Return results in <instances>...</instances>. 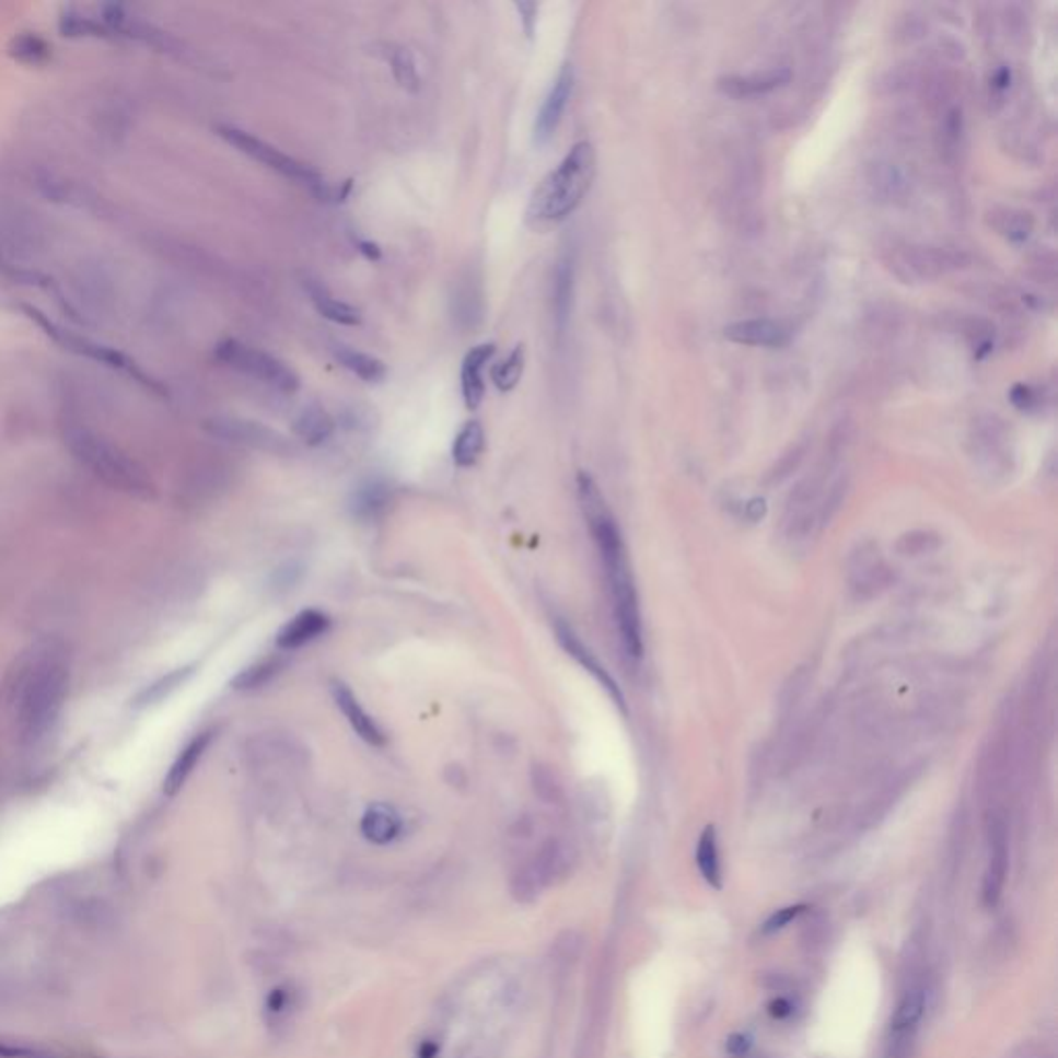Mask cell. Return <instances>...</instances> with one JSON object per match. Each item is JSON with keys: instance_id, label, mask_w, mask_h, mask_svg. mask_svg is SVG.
<instances>
[{"instance_id": "cb8c5ba5", "label": "cell", "mask_w": 1058, "mask_h": 1058, "mask_svg": "<svg viewBox=\"0 0 1058 1058\" xmlns=\"http://www.w3.org/2000/svg\"><path fill=\"white\" fill-rule=\"evenodd\" d=\"M335 360L353 372L364 383H381L387 376V364L371 353L358 352L348 346H335Z\"/></svg>"}, {"instance_id": "ba28073f", "label": "cell", "mask_w": 1058, "mask_h": 1058, "mask_svg": "<svg viewBox=\"0 0 1058 1058\" xmlns=\"http://www.w3.org/2000/svg\"><path fill=\"white\" fill-rule=\"evenodd\" d=\"M207 428L211 434L220 437L223 441L246 445L251 449H260L269 453H288L292 445L276 432L274 428L263 427L259 422L251 420H239V418H216L207 422Z\"/></svg>"}, {"instance_id": "f35d334b", "label": "cell", "mask_w": 1058, "mask_h": 1058, "mask_svg": "<svg viewBox=\"0 0 1058 1058\" xmlns=\"http://www.w3.org/2000/svg\"><path fill=\"white\" fill-rule=\"evenodd\" d=\"M748 1048H751V1038L744 1036V1034H732L728 1038V1044H725V1050L734 1057H744L748 1053Z\"/></svg>"}, {"instance_id": "74e56055", "label": "cell", "mask_w": 1058, "mask_h": 1058, "mask_svg": "<svg viewBox=\"0 0 1058 1058\" xmlns=\"http://www.w3.org/2000/svg\"><path fill=\"white\" fill-rule=\"evenodd\" d=\"M1011 402L1018 409H1030L1036 404V395H1034L1032 387H1027V385H1015L1011 390Z\"/></svg>"}, {"instance_id": "ac0fdd59", "label": "cell", "mask_w": 1058, "mask_h": 1058, "mask_svg": "<svg viewBox=\"0 0 1058 1058\" xmlns=\"http://www.w3.org/2000/svg\"><path fill=\"white\" fill-rule=\"evenodd\" d=\"M724 335L725 339L741 346H767V348L781 346L788 339L786 329L771 318H746V321L732 323L725 327Z\"/></svg>"}, {"instance_id": "603a6c76", "label": "cell", "mask_w": 1058, "mask_h": 1058, "mask_svg": "<svg viewBox=\"0 0 1058 1058\" xmlns=\"http://www.w3.org/2000/svg\"><path fill=\"white\" fill-rule=\"evenodd\" d=\"M391 502V486L381 478L360 484L352 495V513L360 520L379 518Z\"/></svg>"}, {"instance_id": "1f68e13d", "label": "cell", "mask_w": 1058, "mask_h": 1058, "mask_svg": "<svg viewBox=\"0 0 1058 1058\" xmlns=\"http://www.w3.org/2000/svg\"><path fill=\"white\" fill-rule=\"evenodd\" d=\"M193 670L181 668L174 670L172 674H167L164 678H160L158 683L149 685L148 688H143L135 699H132V707L141 709V707L155 706L160 704L162 699H166L167 695L174 690V688L181 687L186 681V676L190 674Z\"/></svg>"}, {"instance_id": "9c48e42d", "label": "cell", "mask_w": 1058, "mask_h": 1058, "mask_svg": "<svg viewBox=\"0 0 1058 1058\" xmlns=\"http://www.w3.org/2000/svg\"><path fill=\"white\" fill-rule=\"evenodd\" d=\"M571 864V850L567 844L550 839L546 841L518 876V887L523 893H538L539 887L553 883L558 874L565 873Z\"/></svg>"}, {"instance_id": "d590c367", "label": "cell", "mask_w": 1058, "mask_h": 1058, "mask_svg": "<svg viewBox=\"0 0 1058 1058\" xmlns=\"http://www.w3.org/2000/svg\"><path fill=\"white\" fill-rule=\"evenodd\" d=\"M804 911V906H790V908H781V910L776 911L769 916V920L765 922L763 927V932H778V930L786 929L792 920H797L800 914Z\"/></svg>"}, {"instance_id": "5b68a950", "label": "cell", "mask_w": 1058, "mask_h": 1058, "mask_svg": "<svg viewBox=\"0 0 1058 1058\" xmlns=\"http://www.w3.org/2000/svg\"><path fill=\"white\" fill-rule=\"evenodd\" d=\"M218 135L228 146H232L236 151L248 155L251 160L278 172L288 181H294L298 185L306 186L318 201H339L341 204V201L348 199V195L352 190V181H346L344 186H332L321 176V172H316L315 167L283 153L281 149L265 143L263 139L246 132V130L222 125V127H218Z\"/></svg>"}, {"instance_id": "3957f363", "label": "cell", "mask_w": 1058, "mask_h": 1058, "mask_svg": "<svg viewBox=\"0 0 1058 1058\" xmlns=\"http://www.w3.org/2000/svg\"><path fill=\"white\" fill-rule=\"evenodd\" d=\"M594 146L581 141L573 146L565 160L534 190L527 209V220L536 223L538 228L567 220L585 199L594 183Z\"/></svg>"}, {"instance_id": "484cf974", "label": "cell", "mask_w": 1058, "mask_h": 1058, "mask_svg": "<svg viewBox=\"0 0 1058 1058\" xmlns=\"http://www.w3.org/2000/svg\"><path fill=\"white\" fill-rule=\"evenodd\" d=\"M925 1007H927V992H925V988L914 986V988H910L902 997V1001L895 1007L892 1027L890 1030H895V1032H916L918 1030V1023H920L922 1015H925Z\"/></svg>"}, {"instance_id": "4316f807", "label": "cell", "mask_w": 1058, "mask_h": 1058, "mask_svg": "<svg viewBox=\"0 0 1058 1058\" xmlns=\"http://www.w3.org/2000/svg\"><path fill=\"white\" fill-rule=\"evenodd\" d=\"M697 867H699V873L704 874V879L709 885L722 887V862H720V850H718V834H716L713 825L706 827V832L699 837Z\"/></svg>"}, {"instance_id": "60d3db41", "label": "cell", "mask_w": 1058, "mask_h": 1058, "mask_svg": "<svg viewBox=\"0 0 1058 1058\" xmlns=\"http://www.w3.org/2000/svg\"><path fill=\"white\" fill-rule=\"evenodd\" d=\"M769 1013L776 1018V1020H783L788 1015H792V1003L788 999H776L769 1004Z\"/></svg>"}, {"instance_id": "8fae6325", "label": "cell", "mask_w": 1058, "mask_h": 1058, "mask_svg": "<svg viewBox=\"0 0 1058 1058\" xmlns=\"http://www.w3.org/2000/svg\"><path fill=\"white\" fill-rule=\"evenodd\" d=\"M573 83H575L573 67L571 65H565L560 69V73L557 74V79H555L550 92H548L544 104H542V108H539L538 116H536L534 139H536L538 146H546L555 137L558 125L562 120V114L567 111V104L571 100Z\"/></svg>"}, {"instance_id": "ab89813d", "label": "cell", "mask_w": 1058, "mask_h": 1058, "mask_svg": "<svg viewBox=\"0 0 1058 1058\" xmlns=\"http://www.w3.org/2000/svg\"><path fill=\"white\" fill-rule=\"evenodd\" d=\"M356 246H358V251L369 260H381V257H383V251H381V246L376 242L358 239Z\"/></svg>"}, {"instance_id": "b9f144b4", "label": "cell", "mask_w": 1058, "mask_h": 1058, "mask_svg": "<svg viewBox=\"0 0 1058 1058\" xmlns=\"http://www.w3.org/2000/svg\"><path fill=\"white\" fill-rule=\"evenodd\" d=\"M992 83H995V88L999 92H1004L1009 88V83H1011V71L1009 69H999L997 74L992 77Z\"/></svg>"}, {"instance_id": "44dd1931", "label": "cell", "mask_w": 1058, "mask_h": 1058, "mask_svg": "<svg viewBox=\"0 0 1058 1058\" xmlns=\"http://www.w3.org/2000/svg\"><path fill=\"white\" fill-rule=\"evenodd\" d=\"M402 827H404V821L399 817V813L385 802H376L369 806L360 821L362 836L379 846L393 841L402 834Z\"/></svg>"}, {"instance_id": "83f0119b", "label": "cell", "mask_w": 1058, "mask_h": 1058, "mask_svg": "<svg viewBox=\"0 0 1058 1058\" xmlns=\"http://www.w3.org/2000/svg\"><path fill=\"white\" fill-rule=\"evenodd\" d=\"M523 369H525V348L520 344L511 350V353L504 360L492 367L490 379H492L497 390L509 393L520 385Z\"/></svg>"}, {"instance_id": "8992f818", "label": "cell", "mask_w": 1058, "mask_h": 1058, "mask_svg": "<svg viewBox=\"0 0 1058 1058\" xmlns=\"http://www.w3.org/2000/svg\"><path fill=\"white\" fill-rule=\"evenodd\" d=\"M216 358L228 369L242 372L255 381L278 390L279 393H297L300 390V376L290 364H286L274 353L246 346L239 339L220 341L216 348Z\"/></svg>"}, {"instance_id": "f546056e", "label": "cell", "mask_w": 1058, "mask_h": 1058, "mask_svg": "<svg viewBox=\"0 0 1058 1058\" xmlns=\"http://www.w3.org/2000/svg\"><path fill=\"white\" fill-rule=\"evenodd\" d=\"M9 55L13 56L18 62L21 65H27V67H42L50 60L53 56V50L50 46L46 44V39H42L39 36H34V34H21V36L15 37L9 46Z\"/></svg>"}, {"instance_id": "8d00e7d4", "label": "cell", "mask_w": 1058, "mask_h": 1058, "mask_svg": "<svg viewBox=\"0 0 1058 1058\" xmlns=\"http://www.w3.org/2000/svg\"><path fill=\"white\" fill-rule=\"evenodd\" d=\"M515 9L520 13L521 25L525 30V36H534V30H536V21H538V4L536 2H515Z\"/></svg>"}, {"instance_id": "7c38bea8", "label": "cell", "mask_w": 1058, "mask_h": 1058, "mask_svg": "<svg viewBox=\"0 0 1058 1058\" xmlns=\"http://www.w3.org/2000/svg\"><path fill=\"white\" fill-rule=\"evenodd\" d=\"M1009 867V846L1003 818H992L988 827V867H986L983 897L988 908L997 906L1004 887V876Z\"/></svg>"}, {"instance_id": "5bb4252c", "label": "cell", "mask_w": 1058, "mask_h": 1058, "mask_svg": "<svg viewBox=\"0 0 1058 1058\" xmlns=\"http://www.w3.org/2000/svg\"><path fill=\"white\" fill-rule=\"evenodd\" d=\"M332 629V618L329 614L316 608H306L298 613L294 618H290L276 637V646L279 650L294 651L315 643L316 639L325 637Z\"/></svg>"}, {"instance_id": "6da1fadb", "label": "cell", "mask_w": 1058, "mask_h": 1058, "mask_svg": "<svg viewBox=\"0 0 1058 1058\" xmlns=\"http://www.w3.org/2000/svg\"><path fill=\"white\" fill-rule=\"evenodd\" d=\"M577 495L588 525L592 530L604 573L608 579L614 618H616L623 650L632 660H639L643 653V623H641V606H639V595H637V585H635L625 539L606 507L597 484L590 474L579 472Z\"/></svg>"}, {"instance_id": "7402d4cb", "label": "cell", "mask_w": 1058, "mask_h": 1058, "mask_svg": "<svg viewBox=\"0 0 1058 1058\" xmlns=\"http://www.w3.org/2000/svg\"><path fill=\"white\" fill-rule=\"evenodd\" d=\"M292 430L304 445L318 446L332 439L335 420L321 404H311L298 414Z\"/></svg>"}, {"instance_id": "d6a6232c", "label": "cell", "mask_w": 1058, "mask_h": 1058, "mask_svg": "<svg viewBox=\"0 0 1058 1058\" xmlns=\"http://www.w3.org/2000/svg\"><path fill=\"white\" fill-rule=\"evenodd\" d=\"M871 185L883 197H899L908 188V178L904 170L895 164H876L874 174L871 176Z\"/></svg>"}, {"instance_id": "4fadbf2b", "label": "cell", "mask_w": 1058, "mask_h": 1058, "mask_svg": "<svg viewBox=\"0 0 1058 1058\" xmlns=\"http://www.w3.org/2000/svg\"><path fill=\"white\" fill-rule=\"evenodd\" d=\"M332 697H334L335 706L344 713V718L348 720V724L360 741H364L371 746H383L387 743V734L383 732V728L362 707L358 697L353 695L352 688L348 687L346 683L334 681L332 683Z\"/></svg>"}, {"instance_id": "9a60e30c", "label": "cell", "mask_w": 1058, "mask_h": 1058, "mask_svg": "<svg viewBox=\"0 0 1058 1058\" xmlns=\"http://www.w3.org/2000/svg\"><path fill=\"white\" fill-rule=\"evenodd\" d=\"M497 352L495 344H480L465 353L462 362V395H464L465 408L469 411L483 406L486 383H484V371L492 356Z\"/></svg>"}, {"instance_id": "30bf717a", "label": "cell", "mask_w": 1058, "mask_h": 1058, "mask_svg": "<svg viewBox=\"0 0 1058 1058\" xmlns=\"http://www.w3.org/2000/svg\"><path fill=\"white\" fill-rule=\"evenodd\" d=\"M555 635H557V641L560 643V648L567 651L588 674H592L595 683L604 688L613 697L614 704L625 711V695H623V690L616 685V681L611 676V672L606 670V666L595 658L594 651L590 650L581 641V637L573 631V627L567 625L562 618H558L557 623H555Z\"/></svg>"}, {"instance_id": "277c9868", "label": "cell", "mask_w": 1058, "mask_h": 1058, "mask_svg": "<svg viewBox=\"0 0 1058 1058\" xmlns=\"http://www.w3.org/2000/svg\"><path fill=\"white\" fill-rule=\"evenodd\" d=\"M67 445L77 462L85 465L95 478L108 484L114 490L139 499H148L153 495V484L148 472L135 460H130L125 451L112 445L108 439L88 428H71L67 432Z\"/></svg>"}, {"instance_id": "e575fe53", "label": "cell", "mask_w": 1058, "mask_h": 1058, "mask_svg": "<svg viewBox=\"0 0 1058 1058\" xmlns=\"http://www.w3.org/2000/svg\"><path fill=\"white\" fill-rule=\"evenodd\" d=\"M916 1044V1032H895L890 1030L887 1038V1058H910Z\"/></svg>"}, {"instance_id": "2e32d148", "label": "cell", "mask_w": 1058, "mask_h": 1058, "mask_svg": "<svg viewBox=\"0 0 1058 1058\" xmlns=\"http://www.w3.org/2000/svg\"><path fill=\"white\" fill-rule=\"evenodd\" d=\"M213 736H216L213 730H205L186 743L185 748L178 753V757L172 763V767L167 769L166 780H164V794L166 797H176L185 788L186 781L193 776V771L197 769L199 761L204 759L205 751L209 748Z\"/></svg>"}, {"instance_id": "836d02e7", "label": "cell", "mask_w": 1058, "mask_h": 1058, "mask_svg": "<svg viewBox=\"0 0 1058 1058\" xmlns=\"http://www.w3.org/2000/svg\"><path fill=\"white\" fill-rule=\"evenodd\" d=\"M997 228L1003 232L1007 239L1020 242L1025 241L1030 236V232L1034 228V222H1032L1030 213L1015 211V209H1004L1003 216H999Z\"/></svg>"}, {"instance_id": "4dcf8cb0", "label": "cell", "mask_w": 1058, "mask_h": 1058, "mask_svg": "<svg viewBox=\"0 0 1058 1058\" xmlns=\"http://www.w3.org/2000/svg\"><path fill=\"white\" fill-rule=\"evenodd\" d=\"M283 668V664L279 660H263V662H257L248 668L242 670L236 674V678L232 681V687L236 690H257L260 687H267L279 672Z\"/></svg>"}, {"instance_id": "52a82bcc", "label": "cell", "mask_w": 1058, "mask_h": 1058, "mask_svg": "<svg viewBox=\"0 0 1058 1058\" xmlns=\"http://www.w3.org/2000/svg\"><path fill=\"white\" fill-rule=\"evenodd\" d=\"M25 313H27V316H30V318H32L36 325H39V327L46 332L48 337H53L56 344L65 346L69 352L79 353V356H83V358L95 360V362H100V364H104V367H111V369H114V371L129 372L130 376H132L135 381L143 383V385L149 387V390L160 391V385H158V383H153V381L149 379L148 374L141 371V369H137V367H135V362H130L129 358H127L125 353L116 352V350H112V348H108V346H102V344L92 341V339H88V337H81V335H74L71 334V332H67V329H62L60 325H56L55 321H50L48 316L44 315L42 311L34 309V306H25Z\"/></svg>"}, {"instance_id": "d4e9b609", "label": "cell", "mask_w": 1058, "mask_h": 1058, "mask_svg": "<svg viewBox=\"0 0 1058 1058\" xmlns=\"http://www.w3.org/2000/svg\"><path fill=\"white\" fill-rule=\"evenodd\" d=\"M484 445H486V434H484L483 422L478 420L465 422L453 441V451H451L453 462L460 467H472L480 460Z\"/></svg>"}, {"instance_id": "7a4b0ae2", "label": "cell", "mask_w": 1058, "mask_h": 1058, "mask_svg": "<svg viewBox=\"0 0 1058 1058\" xmlns=\"http://www.w3.org/2000/svg\"><path fill=\"white\" fill-rule=\"evenodd\" d=\"M69 681L67 655L56 643L37 646L19 664L9 687V706L23 746H37L50 736L67 701Z\"/></svg>"}, {"instance_id": "f1b7e54d", "label": "cell", "mask_w": 1058, "mask_h": 1058, "mask_svg": "<svg viewBox=\"0 0 1058 1058\" xmlns=\"http://www.w3.org/2000/svg\"><path fill=\"white\" fill-rule=\"evenodd\" d=\"M387 60H390L391 73L395 77V81L399 83V88H404L406 92L411 93L420 90V73H418L416 60H414V56L408 48L390 46L387 48Z\"/></svg>"}, {"instance_id": "ffe728a7", "label": "cell", "mask_w": 1058, "mask_h": 1058, "mask_svg": "<svg viewBox=\"0 0 1058 1058\" xmlns=\"http://www.w3.org/2000/svg\"><path fill=\"white\" fill-rule=\"evenodd\" d=\"M573 294H575V260L573 255H562L555 269V286H553V306H555V325L558 334L567 332L573 311Z\"/></svg>"}, {"instance_id": "e0dca14e", "label": "cell", "mask_w": 1058, "mask_h": 1058, "mask_svg": "<svg viewBox=\"0 0 1058 1058\" xmlns=\"http://www.w3.org/2000/svg\"><path fill=\"white\" fill-rule=\"evenodd\" d=\"M302 286H304L306 294H309V298H311V302H313L316 313L323 316V318H327V321H332V323H337V325H346V327H356V325H360V323H362V315H360V311H358L356 306H352V304H348V302H344V300L335 298L334 294L327 290V286H325L323 281H318V279L313 278H304Z\"/></svg>"}, {"instance_id": "d6986e66", "label": "cell", "mask_w": 1058, "mask_h": 1058, "mask_svg": "<svg viewBox=\"0 0 1058 1058\" xmlns=\"http://www.w3.org/2000/svg\"><path fill=\"white\" fill-rule=\"evenodd\" d=\"M790 69H769L765 73H753V74H734V77H725L720 81V90L732 95V97H755V95H763V93L774 92L778 90L781 85H786L790 81Z\"/></svg>"}]
</instances>
